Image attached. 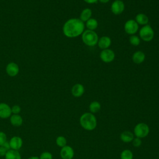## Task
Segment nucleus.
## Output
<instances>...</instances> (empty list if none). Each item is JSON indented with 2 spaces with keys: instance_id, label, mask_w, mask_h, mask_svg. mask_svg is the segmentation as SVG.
<instances>
[{
  "instance_id": "obj_16",
  "label": "nucleus",
  "mask_w": 159,
  "mask_h": 159,
  "mask_svg": "<svg viewBox=\"0 0 159 159\" xmlns=\"http://www.w3.org/2000/svg\"><path fill=\"white\" fill-rule=\"evenodd\" d=\"M134 139V134L129 130H125L120 134V139L124 143L132 142Z\"/></svg>"
},
{
  "instance_id": "obj_23",
  "label": "nucleus",
  "mask_w": 159,
  "mask_h": 159,
  "mask_svg": "<svg viewBox=\"0 0 159 159\" xmlns=\"http://www.w3.org/2000/svg\"><path fill=\"white\" fill-rule=\"evenodd\" d=\"M134 155L132 152L129 149H124L120 155V159H133Z\"/></svg>"
},
{
  "instance_id": "obj_10",
  "label": "nucleus",
  "mask_w": 159,
  "mask_h": 159,
  "mask_svg": "<svg viewBox=\"0 0 159 159\" xmlns=\"http://www.w3.org/2000/svg\"><path fill=\"white\" fill-rule=\"evenodd\" d=\"M12 115L11 107L6 103H0V118L7 119Z\"/></svg>"
},
{
  "instance_id": "obj_18",
  "label": "nucleus",
  "mask_w": 159,
  "mask_h": 159,
  "mask_svg": "<svg viewBox=\"0 0 159 159\" xmlns=\"http://www.w3.org/2000/svg\"><path fill=\"white\" fill-rule=\"evenodd\" d=\"M11 124L15 127H19L23 123V119L19 114H12L10 117Z\"/></svg>"
},
{
  "instance_id": "obj_9",
  "label": "nucleus",
  "mask_w": 159,
  "mask_h": 159,
  "mask_svg": "<svg viewBox=\"0 0 159 159\" xmlns=\"http://www.w3.org/2000/svg\"><path fill=\"white\" fill-rule=\"evenodd\" d=\"M60 155L62 159H73L75 155L74 150L71 146L66 145L61 148Z\"/></svg>"
},
{
  "instance_id": "obj_1",
  "label": "nucleus",
  "mask_w": 159,
  "mask_h": 159,
  "mask_svg": "<svg viewBox=\"0 0 159 159\" xmlns=\"http://www.w3.org/2000/svg\"><path fill=\"white\" fill-rule=\"evenodd\" d=\"M85 25L80 19L71 18L63 24L62 30L63 34L68 38H75L81 35L84 30Z\"/></svg>"
},
{
  "instance_id": "obj_30",
  "label": "nucleus",
  "mask_w": 159,
  "mask_h": 159,
  "mask_svg": "<svg viewBox=\"0 0 159 159\" xmlns=\"http://www.w3.org/2000/svg\"><path fill=\"white\" fill-rule=\"evenodd\" d=\"M8 150L3 145L0 146V157H4Z\"/></svg>"
},
{
  "instance_id": "obj_31",
  "label": "nucleus",
  "mask_w": 159,
  "mask_h": 159,
  "mask_svg": "<svg viewBox=\"0 0 159 159\" xmlns=\"http://www.w3.org/2000/svg\"><path fill=\"white\" fill-rule=\"evenodd\" d=\"M83 1H84L85 2H86V3H88V4H90L96 3V2L98 1V0H83Z\"/></svg>"
},
{
  "instance_id": "obj_21",
  "label": "nucleus",
  "mask_w": 159,
  "mask_h": 159,
  "mask_svg": "<svg viewBox=\"0 0 159 159\" xmlns=\"http://www.w3.org/2000/svg\"><path fill=\"white\" fill-rule=\"evenodd\" d=\"M85 25L87 27L88 30H94L97 29L98 26V22L96 19L91 17L86 22Z\"/></svg>"
},
{
  "instance_id": "obj_14",
  "label": "nucleus",
  "mask_w": 159,
  "mask_h": 159,
  "mask_svg": "<svg viewBox=\"0 0 159 159\" xmlns=\"http://www.w3.org/2000/svg\"><path fill=\"white\" fill-rule=\"evenodd\" d=\"M111 43H112V41L109 37L102 36L98 39V42L97 44L99 48H101V50H104V49L109 48V47L111 45Z\"/></svg>"
},
{
  "instance_id": "obj_22",
  "label": "nucleus",
  "mask_w": 159,
  "mask_h": 159,
  "mask_svg": "<svg viewBox=\"0 0 159 159\" xmlns=\"http://www.w3.org/2000/svg\"><path fill=\"white\" fill-rule=\"evenodd\" d=\"M101 103L97 101H92L89 106V111L93 114L98 112L101 110Z\"/></svg>"
},
{
  "instance_id": "obj_19",
  "label": "nucleus",
  "mask_w": 159,
  "mask_h": 159,
  "mask_svg": "<svg viewBox=\"0 0 159 159\" xmlns=\"http://www.w3.org/2000/svg\"><path fill=\"white\" fill-rule=\"evenodd\" d=\"M92 10L89 8H85L80 13V19L82 20L83 22H86L88 20L91 18L92 16Z\"/></svg>"
},
{
  "instance_id": "obj_2",
  "label": "nucleus",
  "mask_w": 159,
  "mask_h": 159,
  "mask_svg": "<svg viewBox=\"0 0 159 159\" xmlns=\"http://www.w3.org/2000/svg\"><path fill=\"white\" fill-rule=\"evenodd\" d=\"M97 119L91 112H84L80 117V124L84 130L92 131L97 127Z\"/></svg>"
},
{
  "instance_id": "obj_24",
  "label": "nucleus",
  "mask_w": 159,
  "mask_h": 159,
  "mask_svg": "<svg viewBox=\"0 0 159 159\" xmlns=\"http://www.w3.org/2000/svg\"><path fill=\"white\" fill-rule=\"evenodd\" d=\"M66 143H67V140H66V139L64 136L60 135L57 137L56 144L58 147L62 148V147H65V145H66Z\"/></svg>"
},
{
  "instance_id": "obj_5",
  "label": "nucleus",
  "mask_w": 159,
  "mask_h": 159,
  "mask_svg": "<svg viewBox=\"0 0 159 159\" xmlns=\"http://www.w3.org/2000/svg\"><path fill=\"white\" fill-rule=\"evenodd\" d=\"M154 35L155 33L153 29L148 24L143 25L139 30V37L145 42H150L152 40Z\"/></svg>"
},
{
  "instance_id": "obj_4",
  "label": "nucleus",
  "mask_w": 159,
  "mask_h": 159,
  "mask_svg": "<svg viewBox=\"0 0 159 159\" xmlns=\"http://www.w3.org/2000/svg\"><path fill=\"white\" fill-rule=\"evenodd\" d=\"M150 132L148 125L144 122H140L135 125L134 128V134L136 137L140 139L146 137Z\"/></svg>"
},
{
  "instance_id": "obj_20",
  "label": "nucleus",
  "mask_w": 159,
  "mask_h": 159,
  "mask_svg": "<svg viewBox=\"0 0 159 159\" xmlns=\"http://www.w3.org/2000/svg\"><path fill=\"white\" fill-rule=\"evenodd\" d=\"M5 159H21V155L19 150H9L4 156Z\"/></svg>"
},
{
  "instance_id": "obj_27",
  "label": "nucleus",
  "mask_w": 159,
  "mask_h": 159,
  "mask_svg": "<svg viewBox=\"0 0 159 159\" xmlns=\"http://www.w3.org/2000/svg\"><path fill=\"white\" fill-rule=\"evenodd\" d=\"M7 135L2 131H0V146L3 145L7 142Z\"/></svg>"
},
{
  "instance_id": "obj_3",
  "label": "nucleus",
  "mask_w": 159,
  "mask_h": 159,
  "mask_svg": "<svg viewBox=\"0 0 159 159\" xmlns=\"http://www.w3.org/2000/svg\"><path fill=\"white\" fill-rule=\"evenodd\" d=\"M83 42L87 46L94 47L97 45L98 42V35L94 30H86L81 34Z\"/></svg>"
},
{
  "instance_id": "obj_11",
  "label": "nucleus",
  "mask_w": 159,
  "mask_h": 159,
  "mask_svg": "<svg viewBox=\"0 0 159 159\" xmlns=\"http://www.w3.org/2000/svg\"><path fill=\"white\" fill-rule=\"evenodd\" d=\"M9 143L11 149L19 150L22 146L23 141L21 137L19 136H14L10 139Z\"/></svg>"
},
{
  "instance_id": "obj_32",
  "label": "nucleus",
  "mask_w": 159,
  "mask_h": 159,
  "mask_svg": "<svg viewBox=\"0 0 159 159\" xmlns=\"http://www.w3.org/2000/svg\"><path fill=\"white\" fill-rule=\"evenodd\" d=\"M100 2L102 3V4H106V3H107L109 2L110 0H98Z\"/></svg>"
},
{
  "instance_id": "obj_29",
  "label": "nucleus",
  "mask_w": 159,
  "mask_h": 159,
  "mask_svg": "<svg viewBox=\"0 0 159 159\" xmlns=\"http://www.w3.org/2000/svg\"><path fill=\"white\" fill-rule=\"evenodd\" d=\"M21 111V108L19 105H14L11 107V112L12 114H19Z\"/></svg>"
},
{
  "instance_id": "obj_28",
  "label": "nucleus",
  "mask_w": 159,
  "mask_h": 159,
  "mask_svg": "<svg viewBox=\"0 0 159 159\" xmlns=\"http://www.w3.org/2000/svg\"><path fill=\"white\" fill-rule=\"evenodd\" d=\"M132 145L135 147H139L140 146H141V145L142 143V141L141 139L135 137L132 141Z\"/></svg>"
},
{
  "instance_id": "obj_6",
  "label": "nucleus",
  "mask_w": 159,
  "mask_h": 159,
  "mask_svg": "<svg viewBox=\"0 0 159 159\" xmlns=\"http://www.w3.org/2000/svg\"><path fill=\"white\" fill-rule=\"evenodd\" d=\"M124 29L126 34L130 35H135L139 30V24L135 20L129 19L125 22Z\"/></svg>"
},
{
  "instance_id": "obj_15",
  "label": "nucleus",
  "mask_w": 159,
  "mask_h": 159,
  "mask_svg": "<svg viewBox=\"0 0 159 159\" xmlns=\"http://www.w3.org/2000/svg\"><path fill=\"white\" fill-rule=\"evenodd\" d=\"M132 60L135 64H141L145 60V54L142 51H136L133 53Z\"/></svg>"
},
{
  "instance_id": "obj_13",
  "label": "nucleus",
  "mask_w": 159,
  "mask_h": 159,
  "mask_svg": "<svg viewBox=\"0 0 159 159\" xmlns=\"http://www.w3.org/2000/svg\"><path fill=\"white\" fill-rule=\"evenodd\" d=\"M71 91L74 97L80 98L82 96L84 93V87L81 83H76L73 86Z\"/></svg>"
},
{
  "instance_id": "obj_12",
  "label": "nucleus",
  "mask_w": 159,
  "mask_h": 159,
  "mask_svg": "<svg viewBox=\"0 0 159 159\" xmlns=\"http://www.w3.org/2000/svg\"><path fill=\"white\" fill-rule=\"evenodd\" d=\"M6 71L7 74L11 76H16L19 72V67L17 64L14 62L9 63L6 68Z\"/></svg>"
},
{
  "instance_id": "obj_33",
  "label": "nucleus",
  "mask_w": 159,
  "mask_h": 159,
  "mask_svg": "<svg viewBox=\"0 0 159 159\" xmlns=\"http://www.w3.org/2000/svg\"><path fill=\"white\" fill-rule=\"evenodd\" d=\"M27 159H40L39 157H37V156H32V157H30L29 158H28Z\"/></svg>"
},
{
  "instance_id": "obj_8",
  "label": "nucleus",
  "mask_w": 159,
  "mask_h": 159,
  "mask_svg": "<svg viewBox=\"0 0 159 159\" xmlns=\"http://www.w3.org/2000/svg\"><path fill=\"white\" fill-rule=\"evenodd\" d=\"M125 9V4L121 0H115L111 6V11L115 15L121 14Z\"/></svg>"
},
{
  "instance_id": "obj_7",
  "label": "nucleus",
  "mask_w": 159,
  "mask_h": 159,
  "mask_svg": "<svg viewBox=\"0 0 159 159\" xmlns=\"http://www.w3.org/2000/svg\"><path fill=\"white\" fill-rule=\"evenodd\" d=\"M100 59L104 63H109L114 61L115 58L114 52L109 48L102 50L99 55Z\"/></svg>"
},
{
  "instance_id": "obj_26",
  "label": "nucleus",
  "mask_w": 159,
  "mask_h": 159,
  "mask_svg": "<svg viewBox=\"0 0 159 159\" xmlns=\"http://www.w3.org/2000/svg\"><path fill=\"white\" fill-rule=\"evenodd\" d=\"M39 158L40 159H52L53 156H52V154L49 152H43L40 154Z\"/></svg>"
},
{
  "instance_id": "obj_25",
  "label": "nucleus",
  "mask_w": 159,
  "mask_h": 159,
  "mask_svg": "<svg viewBox=\"0 0 159 159\" xmlns=\"http://www.w3.org/2000/svg\"><path fill=\"white\" fill-rule=\"evenodd\" d=\"M140 39L135 35H132L129 38V42L134 46H138L140 43Z\"/></svg>"
},
{
  "instance_id": "obj_17",
  "label": "nucleus",
  "mask_w": 159,
  "mask_h": 159,
  "mask_svg": "<svg viewBox=\"0 0 159 159\" xmlns=\"http://www.w3.org/2000/svg\"><path fill=\"white\" fill-rule=\"evenodd\" d=\"M135 20L139 25H141L143 26L148 24L149 19L146 14L143 13H139L136 15Z\"/></svg>"
}]
</instances>
